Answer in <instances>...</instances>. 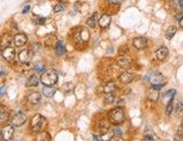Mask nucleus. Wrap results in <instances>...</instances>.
Listing matches in <instances>:
<instances>
[{
    "instance_id": "31",
    "label": "nucleus",
    "mask_w": 183,
    "mask_h": 141,
    "mask_svg": "<svg viewBox=\"0 0 183 141\" xmlns=\"http://www.w3.org/2000/svg\"><path fill=\"white\" fill-rule=\"evenodd\" d=\"M182 112H183V103L182 102H177L176 107H175V113H176V116H180Z\"/></svg>"
},
{
    "instance_id": "38",
    "label": "nucleus",
    "mask_w": 183,
    "mask_h": 141,
    "mask_svg": "<svg viewBox=\"0 0 183 141\" xmlns=\"http://www.w3.org/2000/svg\"><path fill=\"white\" fill-rule=\"evenodd\" d=\"M30 9H31V7H30V5H27L25 8L23 9V14H27V12H30Z\"/></svg>"
},
{
    "instance_id": "11",
    "label": "nucleus",
    "mask_w": 183,
    "mask_h": 141,
    "mask_svg": "<svg viewBox=\"0 0 183 141\" xmlns=\"http://www.w3.org/2000/svg\"><path fill=\"white\" fill-rule=\"evenodd\" d=\"M12 41L15 43L16 46H23L27 43V36L23 33H19V34H16L12 38Z\"/></svg>"
},
{
    "instance_id": "5",
    "label": "nucleus",
    "mask_w": 183,
    "mask_h": 141,
    "mask_svg": "<svg viewBox=\"0 0 183 141\" xmlns=\"http://www.w3.org/2000/svg\"><path fill=\"white\" fill-rule=\"evenodd\" d=\"M1 54H2V58L6 60V61L12 62V60L15 59L16 51H15V49H14V47L6 46V47H3V50H2V52H1Z\"/></svg>"
},
{
    "instance_id": "8",
    "label": "nucleus",
    "mask_w": 183,
    "mask_h": 141,
    "mask_svg": "<svg viewBox=\"0 0 183 141\" xmlns=\"http://www.w3.org/2000/svg\"><path fill=\"white\" fill-rule=\"evenodd\" d=\"M14 135V126L7 125L1 130V138L2 140H12Z\"/></svg>"
},
{
    "instance_id": "17",
    "label": "nucleus",
    "mask_w": 183,
    "mask_h": 141,
    "mask_svg": "<svg viewBox=\"0 0 183 141\" xmlns=\"http://www.w3.org/2000/svg\"><path fill=\"white\" fill-rule=\"evenodd\" d=\"M9 119V113L8 109L5 107V106L0 105V123H3V122H7Z\"/></svg>"
},
{
    "instance_id": "4",
    "label": "nucleus",
    "mask_w": 183,
    "mask_h": 141,
    "mask_svg": "<svg viewBox=\"0 0 183 141\" xmlns=\"http://www.w3.org/2000/svg\"><path fill=\"white\" fill-rule=\"evenodd\" d=\"M45 125H47V120H45L44 116H42L40 114H36L32 119V121H31V126H32V129L34 131H36V132L42 131L45 128Z\"/></svg>"
},
{
    "instance_id": "18",
    "label": "nucleus",
    "mask_w": 183,
    "mask_h": 141,
    "mask_svg": "<svg viewBox=\"0 0 183 141\" xmlns=\"http://www.w3.org/2000/svg\"><path fill=\"white\" fill-rule=\"evenodd\" d=\"M97 23H98V12H94V14L87 19V25H88L89 27H95Z\"/></svg>"
},
{
    "instance_id": "43",
    "label": "nucleus",
    "mask_w": 183,
    "mask_h": 141,
    "mask_svg": "<svg viewBox=\"0 0 183 141\" xmlns=\"http://www.w3.org/2000/svg\"><path fill=\"white\" fill-rule=\"evenodd\" d=\"M94 140H101V138L98 135H94Z\"/></svg>"
},
{
    "instance_id": "3",
    "label": "nucleus",
    "mask_w": 183,
    "mask_h": 141,
    "mask_svg": "<svg viewBox=\"0 0 183 141\" xmlns=\"http://www.w3.org/2000/svg\"><path fill=\"white\" fill-rule=\"evenodd\" d=\"M109 120L111 123L115 124V125L123 123L124 121L123 109H121V107H115V109H111L109 113Z\"/></svg>"
},
{
    "instance_id": "21",
    "label": "nucleus",
    "mask_w": 183,
    "mask_h": 141,
    "mask_svg": "<svg viewBox=\"0 0 183 141\" xmlns=\"http://www.w3.org/2000/svg\"><path fill=\"white\" fill-rule=\"evenodd\" d=\"M116 100V97H115L114 91L113 93H106L105 94V97H104V102L106 104H113Z\"/></svg>"
},
{
    "instance_id": "20",
    "label": "nucleus",
    "mask_w": 183,
    "mask_h": 141,
    "mask_svg": "<svg viewBox=\"0 0 183 141\" xmlns=\"http://www.w3.org/2000/svg\"><path fill=\"white\" fill-rule=\"evenodd\" d=\"M56 53L58 56H63L66 53V49H65V45L62 43L61 41H58L56 44Z\"/></svg>"
},
{
    "instance_id": "35",
    "label": "nucleus",
    "mask_w": 183,
    "mask_h": 141,
    "mask_svg": "<svg viewBox=\"0 0 183 141\" xmlns=\"http://www.w3.org/2000/svg\"><path fill=\"white\" fill-rule=\"evenodd\" d=\"M113 134L116 135V137H121V134H122L121 129H120V128H114V129H113Z\"/></svg>"
},
{
    "instance_id": "24",
    "label": "nucleus",
    "mask_w": 183,
    "mask_h": 141,
    "mask_svg": "<svg viewBox=\"0 0 183 141\" xmlns=\"http://www.w3.org/2000/svg\"><path fill=\"white\" fill-rule=\"evenodd\" d=\"M115 89H116V86H115L114 82H109V84L104 86L103 90L106 94V93H113V91H115Z\"/></svg>"
},
{
    "instance_id": "10",
    "label": "nucleus",
    "mask_w": 183,
    "mask_h": 141,
    "mask_svg": "<svg viewBox=\"0 0 183 141\" xmlns=\"http://www.w3.org/2000/svg\"><path fill=\"white\" fill-rule=\"evenodd\" d=\"M32 51L28 50V49H26V50H23L21 53H19V56H18V60H19V62H22V63H28V62L31 61V59H32Z\"/></svg>"
},
{
    "instance_id": "9",
    "label": "nucleus",
    "mask_w": 183,
    "mask_h": 141,
    "mask_svg": "<svg viewBox=\"0 0 183 141\" xmlns=\"http://www.w3.org/2000/svg\"><path fill=\"white\" fill-rule=\"evenodd\" d=\"M75 38H76L77 42H79V43H85V42L88 41L89 38V33L87 32L86 30H79L78 32L76 33V35H75Z\"/></svg>"
},
{
    "instance_id": "44",
    "label": "nucleus",
    "mask_w": 183,
    "mask_h": 141,
    "mask_svg": "<svg viewBox=\"0 0 183 141\" xmlns=\"http://www.w3.org/2000/svg\"><path fill=\"white\" fill-rule=\"evenodd\" d=\"M181 126H182V128H183V120H182V123H181Z\"/></svg>"
},
{
    "instance_id": "13",
    "label": "nucleus",
    "mask_w": 183,
    "mask_h": 141,
    "mask_svg": "<svg viewBox=\"0 0 183 141\" xmlns=\"http://www.w3.org/2000/svg\"><path fill=\"white\" fill-rule=\"evenodd\" d=\"M27 100H28L31 104H33V105H36V104H38L40 103V100H41V94L37 93V91L30 93L28 96H27Z\"/></svg>"
},
{
    "instance_id": "2",
    "label": "nucleus",
    "mask_w": 183,
    "mask_h": 141,
    "mask_svg": "<svg viewBox=\"0 0 183 141\" xmlns=\"http://www.w3.org/2000/svg\"><path fill=\"white\" fill-rule=\"evenodd\" d=\"M40 81L44 86H53L58 81V72L54 69H49V70L44 71L41 76Z\"/></svg>"
},
{
    "instance_id": "40",
    "label": "nucleus",
    "mask_w": 183,
    "mask_h": 141,
    "mask_svg": "<svg viewBox=\"0 0 183 141\" xmlns=\"http://www.w3.org/2000/svg\"><path fill=\"white\" fill-rule=\"evenodd\" d=\"M6 74V70H5V69H2V68H1V69H0V77L1 76H3V75Z\"/></svg>"
},
{
    "instance_id": "16",
    "label": "nucleus",
    "mask_w": 183,
    "mask_h": 141,
    "mask_svg": "<svg viewBox=\"0 0 183 141\" xmlns=\"http://www.w3.org/2000/svg\"><path fill=\"white\" fill-rule=\"evenodd\" d=\"M110 23H111V17H110V15H107V14H104V15L98 19V25H100L102 28L109 27Z\"/></svg>"
},
{
    "instance_id": "33",
    "label": "nucleus",
    "mask_w": 183,
    "mask_h": 141,
    "mask_svg": "<svg viewBox=\"0 0 183 141\" xmlns=\"http://www.w3.org/2000/svg\"><path fill=\"white\" fill-rule=\"evenodd\" d=\"M98 125H100L101 129L103 130V132H104V131H106L107 128H109V123H107L106 121H104V120L100 121V123H98Z\"/></svg>"
},
{
    "instance_id": "15",
    "label": "nucleus",
    "mask_w": 183,
    "mask_h": 141,
    "mask_svg": "<svg viewBox=\"0 0 183 141\" xmlns=\"http://www.w3.org/2000/svg\"><path fill=\"white\" fill-rule=\"evenodd\" d=\"M119 79H120V81L122 84H130V82L135 79V76L132 74H130V72H123V74L120 75Z\"/></svg>"
},
{
    "instance_id": "6",
    "label": "nucleus",
    "mask_w": 183,
    "mask_h": 141,
    "mask_svg": "<svg viewBox=\"0 0 183 141\" xmlns=\"http://www.w3.org/2000/svg\"><path fill=\"white\" fill-rule=\"evenodd\" d=\"M26 122V115L23 112H17L12 119V124L14 126H22Z\"/></svg>"
},
{
    "instance_id": "42",
    "label": "nucleus",
    "mask_w": 183,
    "mask_h": 141,
    "mask_svg": "<svg viewBox=\"0 0 183 141\" xmlns=\"http://www.w3.org/2000/svg\"><path fill=\"white\" fill-rule=\"evenodd\" d=\"M179 5H180V7L183 8V0H179Z\"/></svg>"
},
{
    "instance_id": "29",
    "label": "nucleus",
    "mask_w": 183,
    "mask_h": 141,
    "mask_svg": "<svg viewBox=\"0 0 183 141\" xmlns=\"http://www.w3.org/2000/svg\"><path fill=\"white\" fill-rule=\"evenodd\" d=\"M33 23L36 24V25H44L45 22H47V18H41V17H34L32 19Z\"/></svg>"
},
{
    "instance_id": "22",
    "label": "nucleus",
    "mask_w": 183,
    "mask_h": 141,
    "mask_svg": "<svg viewBox=\"0 0 183 141\" xmlns=\"http://www.w3.org/2000/svg\"><path fill=\"white\" fill-rule=\"evenodd\" d=\"M38 85V78L36 76H31L26 81L27 87H36Z\"/></svg>"
},
{
    "instance_id": "19",
    "label": "nucleus",
    "mask_w": 183,
    "mask_h": 141,
    "mask_svg": "<svg viewBox=\"0 0 183 141\" xmlns=\"http://www.w3.org/2000/svg\"><path fill=\"white\" fill-rule=\"evenodd\" d=\"M42 93L47 97H52L56 93V88H53V86H44V88L42 89Z\"/></svg>"
},
{
    "instance_id": "30",
    "label": "nucleus",
    "mask_w": 183,
    "mask_h": 141,
    "mask_svg": "<svg viewBox=\"0 0 183 141\" xmlns=\"http://www.w3.org/2000/svg\"><path fill=\"white\" fill-rule=\"evenodd\" d=\"M10 38H12V37H10L9 35L3 36L2 41H1V45H2L3 47L9 46V44H10V42H12V40H10Z\"/></svg>"
},
{
    "instance_id": "37",
    "label": "nucleus",
    "mask_w": 183,
    "mask_h": 141,
    "mask_svg": "<svg viewBox=\"0 0 183 141\" xmlns=\"http://www.w3.org/2000/svg\"><path fill=\"white\" fill-rule=\"evenodd\" d=\"M5 91H6V87L3 86V87H1V88H0V98H1V97L3 96V94H5Z\"/></svg>"
},
{
    "instance_id": "27",
    "label": "nucleus",
    "mask_w": 183,
    "mask_h": 141,
    "mask_svg": "<svg viewBox=\"0 0 183 141\" xmlns=\"http://www.w3.org/2000/svg\"><path fill=\"white\" fill-rule=\"evenodd\" d=\"M158 96H160V94H158V90L151 87V90L149 91V95H148V97H149V98H151V100L156 102V100H158Z\"/></svg>"
},
{
    "instance_id": "39",
    "label": "nucleus",
    "mask_w": 183,
    "mask_h": 141,
    "mask_svg": "<svg viewBox=\"0 0 183 141\" xmlns=\"http://www.w3.org/2000/svg\"><path fill=\"white\" fill-rule=\"evenodd\" d=\"M144 140H146V141L154 140V137H153V135H145V137H144Z\"/></svg>"
},
{
    "instance_id": "23",
    "label": "nucleus",
    "mask_w": 183,
    "mask_h": 141,
    "mask_svg": "<svg viewBox=\"0 0 183 141\" xmlns=\"http://www.w3.org/2000/svg\"><path fill=\"white\" fill-rule=\"evenodd\" d=\"M175 94H176V90L175 89H171V90L166 91L165 94H164V96H163V100H166V102H170V100H173V97L175 96Z\"/></svg>"
},
{
    "instance_id": "36",
    "label": "nucleus",
    "mask_w": 183,
    "mask_h": 141,
    "mask_svg": "<svg viewBox=\"0 0 183 141\" xmlns=\"http://www.w3.org/2000/svg\"><path fill=\"white\" fill-rule=\"evenodd\" d=\"M123 0H107V2L112 3V5H119V3H121Z\"/></svg>"
},
{
    "instance_id": "7",
    "label": "nucleus",
    "mask_w": 183,
    "mask_h": 141,
    "mask_svg": "<svg viewBox=\"0 0 183 141\" xmlns=\"http://www.w3.org/2000/svg\"><path fill=\"white\" fill-rule=\"evenodd\" d=\"M116 65L120 68H122V69H129L132 66V60L127 56H119L118 60H116Z\"/></svg>"
},
{
    "instance_id": "26",
    "label": "nucleus",
    "mask_w": 183,
    "mask_h": 141,
    "mask_svg": "<svg viewBox=\"0 0 183 141\" xmlns=\"http://www.w3.org/2000/svg\"><path fill=\"white\" fill-rule=\"evenodd\" d=\"M66 3L65 2H58V3H56V6H54V8H53V12H65L66 10Z\"/></svg>"
},
{
    "instance_id": "28",
    "label": "nucleus",
    "mask_w": 183,
    "mask_h": 141,
    "mask_svg": "<svg viewBox=\"0 0 183 141\" xmlns=\"http://www.w3.org/2000/svg\"><path fill=\"white\" fill-rule=\"evenodd\" d=\"M37 140H40V141H47V140H51V137H50V134L49 133H47V132H42V133H40V134L37 135Z\"/></svg>"
},
{
    "instance_id": "32",
    "label": "nucleus",
    "mask_w": 183,
    "mask_h": 141,
    "mask_svg": "<svg viewBox=\"0 0 183 141\" xmlns=\"http://www.w3.org/2000/svg\"><path fill=\"white\" fill-rule=\"evenodd\" d=\"M172 111H173V100H170V102L167 103V107H166L165 114L167 115V116H170V115L172 114Z\"/></svg>"
},
{
    "instance_id": "34",
    "label": "nucleus",
    "mask_w": 183,
    "mask_h": 141,
    "mask_svg": "<svg viewBox=\"0 0 183 141\" xmlns=\"http://www.w3.org/2000/svg\"><path fill=\"white\" fill-rule=\"evenodd\" d=\"M34 70H35V72L41 74V72H43V71H44V66H43V65H36L35 67H34Z\"/></svg>"
},
{
    "instance_id": "25",
    "label": "nucleus",
    "mask_w": 183,
    "mask_h": 141,
    "mask_svg": "<svg viewBox=\"0 0 183 141\" xmlns=\"http://www.w3.org/2000/svg\"><path fill=\"white\" fill-rule=\"evenodd\" d=\"M175 33H176V27L170 26L168 27V30L166 31V38H167V40H172L173 36L175 35Z\"/></svg>"
},
{
    "instance_id": "1",
    "label": "nucleus",
    "mask_w": 183,
    "mask_h": 141,
    "mask_svg": "<svg viewBox=\"0 0 183 141\" xmlns=\"http://www.w3.org/2000/svg\"><path fill=\"white\" fill-rule=\"evenodd\" d=\"M147 80H149L151 87L157 89V90H160L161 88H163L165 86V79L158 71H151V74L148 75Z\"/></svg>"
},
{
    "instance_id": "12",
    "label": "nucleus",
    "mask_w": 183,
    "mask_h": 141,
    "mask_svg": "<svg viewBox=\"0 0 183 141\" xmlns=\"http://www.w3.org/2000/svg\"><path fill=\"white\" fill-rule=\"evenodd\" d=\"M133 46L138 50H144L147 47V40L145 37H136L133 38Z\"/></svg>"
},
{
    "instance_id": "41",
    "label": "nucleus",
    "mask_w": 183,
    "mask_h": 141,
    "mask_svg": "<svg viewBox=\"0 0 183 141\" xmlns=\"http://www.w3.org/2000/svg\"><path fill=\"white\" fill-rule=\"evenodd\" d=\"M179 24H180V27H181V28H183V16L180 18V22H179Z\"/></svg>"
},
{
    "instance_id": "14",
    "label": "nucleus",
    "mask_w": 183,
    "mask_h": 141,
    "mask_svg": "<svg viewBox=\"0 0 183 141\" xmlns=\"http://www.w3.org/2000/svg\"><path fill=\"white\" fill-rule=\"evenodd\" d=\"M167 56H168V49L166 46H161L156 51V59L160 60V61L165 60L167 58Z\"/></svg>"
}]
</instances>
